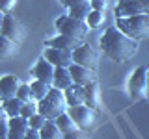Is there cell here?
Wrapping results in <instances>:
<instances>
[{
  "instance_id": "1",
  "label": "cell",
  "mask_w": 149,
  "mask_h": 139,
  "mask_svg": "<svg viewBox=\"0 0 149 139\" xmlns=\"http://www.w3.org/2000/svg\"><path fill=\"white\" fill-rule=\"evenodd\" d=\"M101 50L106 58H110L116 63H125L138 52V41L130 39L116 26H110L104 30V34L99 39Z\"/></svg>"
},
{
  "instance_id": "2",
  "label": "cell",
  "mask_w": 149,
  "mask_h": 139,
  "mask_svg": "<svg viewBox=\"0 0 149 139\" xmlns=\"http://www.w3.org/2000/svg\"><path fill=\"white\" fill-rule=\"evenodd\" d=\"M67 111V104H65V96L62 89L50 87L43 100L37 102V113H41L47 120H54L58 115Z\"/></svg>"
},
{
  "instance_id": "3",
  "label": "cell",
  "mask_w": 149,
  "mask_h": 139,
  "mask_svg": "<svg viewBox=\"0 0 149 139\" xmlns=\"http://www.w3.org/2000/svg\"><path fill=\"white\" fill-rule=\"evenodd\" d=\"M116 28L134 41L147 39L149 37V15H132V17L116 19Z\"/></svg>"
},
{
  "instance_id": "4",
  "label": "cell",
  "mask_w": 149,
  "mask_h": 139,
  "mask_svg": "<svg viewBox=\"0 0 149 139\" xmlns=\"http://www.w3.org/2000/svg\"><path fill=\"white\" fill-rule=\"evenodd\" d=\"M127 89H129V95L132 100L142 102L147 98V67L134 69L129 78Z\"/></svg>"
},
{
  "instance_id": "5",
  "label": "cell",
  "mask_w": 149,
  "mask_h": 139,
  "mask_svg": "<svg viewBox=\"0 0 149 139\" xmlns=\"http://www.w3.org/2000/svg\"><path fill=\"white\" fill-rule=\"evenodd\" d=\"M56 30L63 35L84 39V37L88 35V32H90V26L86 24V21H78V19H73L69 15H62L56 21Z\"/></svg>"
},
{
  "instance_id": "6",
  "label": "cell",
  "mask_w": 149,
  "mask_h": 139,
  "mask_svg": "<svg viewBox=\"0 0 149 139\" xmlns=\"http://www.w3.org/2000/svg\"><path fill=\"white\" fill-rule=\"evenodd\" d=\"M116 19L132 17V15H149V0H118L114 8Z\"/></svg>"
},
{
  "instance_id": "7",
  "label": "cell",
  "mask_w": 149,
  "mask_h": 139,
  "mask_svg": "<svg viewBox=\"0 0 149 139\" xmlns=\"http://www.w3.org/2000/svg\"><path fill=\"white\" fill-rule=\"evenodd\" d=\"M67 115L74 120L78 130H90L95 124V109H91L90 106H74V108H67Z\"/></svg>"
},
{
  "instance_id": "8",
  "label": "cell",
  "mask_w": 149,
  "mask_h": 139,
  "mask_svg": "<svg viewBox=\"0 0 149 139\" xmlns=\"http://www.w3.org/2000/svg\"><path fill=\"white\" fill-rule=\"evenodd\" d=\"M73 63L88 67L91 71H97V67H99V52L93 46L82 43L77 50H73Z\"/></svg>"
},
{
  "instance_id": "9",
  "label": "cell",
  "mask_w": 149,
  "mask_h": 139,
  "mask_svg": "<svg viewBox=\"0 0 149 139\" xmlns=\"http://www.w3.org/2000/svg\"><path fill=\"white\" fill-rule=\"evenodd\" d=\"M45 59H49L54 67H71L73 65V52L69 50H62V48H52V46H47L45 48V54H43Z\"/></svg>"
},
{
  "instance_id": "10",
  "label": "cell",
  "mask_w": 149,
  "mask_h": 139,
  "mask_svg": "<svg viewBox=\"0 0 149 139\" xmlns=\"http://www.w3.org/2000/svg\"><path fill=\"white\" fill-rule=\"evenodd\" d=\"M69 72H71L73 83H77V85L86 87V85H90V83H95L97 82L95 71H91V69H88V67H82V65L73 63L71 67H69Z\"/></svg>"
},
{
  "instance_id": "11",
  "label": "cell",
  "mask_w": 149,
  "mask_h": 139,
  "mask_svg": "<svg viewBox=\"0 0 149 139\" xmlns=\"http://www.w3.org/2000/svg\"><path fill=\"white\" fill-rule=\"evenodd\" d=\"M54 69H56V67L49 61V59L41 58V59H37V63L34 65V69H32V74H34L36 80H41V82L49 83V85H52Z\"/></svg>"
},
{
  "instance_id": "12",
  "label": "cell",
  "mask_w": 149,
  "mask_h": 139,
  "mask_svg": "<svg viewBox=\"0 0 149 139\" xmlns=\"http://www.w3.org/2000/svg\"><path fill=\"white\" fill-rule=\"evenodd\" d=\"M84 39H78V37H71V35H63V34H58L56 37L47 41V46H52V48H62V50H69V52H73V50H77L78 46L82 45Z\"/></svg>"
},
{
  "instance_id": "13",
  "label": "cell",
  "mask_w": 149,
  "mask_h": 139,
  "mask_svg": "<svg viewBox=\"0 0 149 139\" xmlns=\"http://www.w3.org/2000/svg\"><path fill=\"white\" fill-rule=\"evenodd\" d=\"M0 34L4 37H8L9 41H13V43H19V41L22 39V30H21V24L15 21V17H11L8 13L6 17H4V22H2V30H0Z\"/></svg>"
},
{
  "instance_id": "14",
  "label": "cell",
  "mask_w": 149,
  "mask_h": 139,
  "mask_svg": "<svg viewBox=\"0 0 149 139\" xmlns=\"http://www.w3.org/2000/svg\"><path fill=\"white\" fill-rule=\"evenodd\" d=\"M21 85L19 78L15 74H6V76L0 78V100H8V98H13L17 95V89Z\"/></svg>"
},
{
  "instance_id": "15",
  "label": "cell",
  "mask_w": 149,
  "mask_h": 139,
  "mask_svg": "<svg viewBox=\"0 0 149 139\" xmlns=\"http://www.w3.org/2000/svg\"><path fill=\"white\" fill-rule=\"evenodd\" d=\"M8 126H9V133L8 139H24L26 132L30 130V124H28V119L24 117H11L8 119Z\"/></svg>"
},
{
  "instance_id": "16",
  "label": "cell",
  "mask_w": 149,
  "mask_h": 139,
  "mask_svg": "<svg viewBox=\"0 0 149 139\" xmlns=\"http://www.w3.org/2000/svg\"><path fill=\"white\" fill-rule=\"evenodd\" d=\"M63 96H65V104H67V108H74V106H82L84 102V87L82 85H77V83H73V85H69L67 89L63 91Z\"/></svg>"
},
{
  "instance_id": "17",
  "label": "cell",
  "mask_w": 149,
  "mask_h": 139,
  "mask_svg": "<svg viewBox=\"0 0 149 139\" xmlns=\"http://www.w3.org/2000/svg\"><path fill=\"white\" fill-rule=\"evenodd\" d=\"M69 85H73V78L67 67H56L54 69V78H52V87L65 91Z\"/></svg>"
},
{
  "instance_id": "18",
  "label": "cell",
  "mask_w": 149,
  "mask_h": 139,
  "mask_svg": "<svg viewBox=\"0 0 149 139\" xmlns=\"http://www.w3.org/2000/svg\"><path fill=\"white\" fill-rule=\"evenodd\" d=\"M84 100H86L84 104L90 106L91 109H101V91L97 87V82L84 87Z\"/></svg>"
},
{
  "instance_id": "19",
  "label": "cell",
  "mask_w": 149,
  "mask_h": 139,
  "mask_svg": "<svg viewBox=\"0 0 149 139\" xmlns=\"http://www.w3.org/2000/svg\"><path fill=\"white\" fill-rule=\"evenodd\" d=\"M24 102H21L17 98V96H13V98H8L2 102V108H4V113H6V117H19L21 115V108Z\"/></svg>"
},
{
  "instance_id": "20",
  "label": "cell",
  "mask_w": 149,
  "mask_h": 139,
  "mask_svg": "<svg viewBox=\"0 0 149 139\" xmlns=\"http://www.w3.org/2000/svg\"><path fill=\"white\" fill-rule=\"evenodd\" d=\"M54 124L58 126V130L62 133H69V132H74V130H78L77 128V124H74V120L67 115V111L62 115H58V117L54 119Z\"/></svg>"
},
{
  "instance_id": "21",
  "label": "cell",
  "mask_w": 149,
  "mask_h": 139,
  "mask_svg": "<svg viewBox=\"0 0 149 139\" xmlns=\"http://www.w3.org/2000/svg\"><path fill=\"white\" fill-rule=\"evenodd\" d=\"M90 11H91L90 0H84V2L77 4V6L69 8V13H67V15L73 17V19H78V21H86V17L90 15Z\"/></svg>"
},
{
  "instance_id": "22",
  "label": "cell",
  "mask_w": 149,
  "mask_h": 139,
  "mask_svg": "<svg viewBox=\"0 0 149 139\" xmlns=\"http://www.w3.org/2000/svg\"><path fill=\"white\" fill-rule=\"evenodd\" d=\"M50 87H52V85H49V83H45V82H41V80H34V82L30 83V89H32V98H34L36 102L43 100L45 96H47V93L50 91Z\"/></svg>"
},
{
  "instance_id": "23",
  "label": "cell",
  "mask_w": 149,
  "mask_h": 139,
  "mask_svg": "<svg viewBox=\"0 0 149 139\" xmlns=\"http://www.w3.org/2000/svg\"><path fill=\"white\" fill-rule=\"evenodd\" d=\"M39 133H41V139H62V132L54 124V120H47L45 126L39 130Z\"/></svg>"
},
{
  "instance_id": "24",
  "label": "cell",
  "mask_w": 149,
  "mask_h": 139,
  "mask_svg": "<svg viewBox=\"0 0 149 139\" xmlns=\"http://www.w3.org/2000/svg\"><path fill=\"white\" fill-rule=\"evenodd\" d=\"M15 45L17 43L9 41L8 37H4L2 34H0V59H6V58L15 54Z\"/></svg>"
},
{
  "instance_id": "25",
  "label": "cell",
  "mask_w": 149,
  "mask_h": 139,
  "mask_svg": "<svg viewBox=\"0 0 149 139\" xmlns=\"http://www.w3.org/2000/svg\"><path fill=\"white\" fill-rule=\"evenodd\" d=\"M102 21H104V11H95V9H91L90 15L86 17V24L90 28H99L102 24Z\"/></svg>"
},
{
  "instance_id": "26",
  "label": "cell",
  "mask_w": 149,
  "mask_h": 139,
  "mask_svg": "<svg viewBox=\"0 0 149 139\" xmlns=\"http://www.w3.org/2000/svg\"><path fill=\"white\" fill-rule=\"evenodd\" d=\"M17 98L21 100V102H30V100H34L32 98V89H30V83H21L19 85V89H17Z\"/></svg>"
},
{
  "instance_id": "27",
  "label": "cell",
  "mask_w": 149,
  "mask_h": 139,
  "mask_svg": "<svg viewBox=\"0 0 149 139\" xmlns=\"http://www.w3.org/2000/svg\"><path fill=\"white\" fill-rule=\"evenodd\" d=\"M36 113H37V102H36V100H30V102H24V104H22V108H21V117L30 119L32 115H36Z\"/></svg>"
},
{
  "instance_id": "28",
  "label": "cell",
  "mask_w": 149,
  "mask_h": 139,
  "mask_svg": "<svg viewBox=\"0 0 149 139\" xmlns=\"http://www.w3.org/2000/svg\"><path fill=\"white\" fill-rule=\"evenodd\" d=\"M45 122H47V119L41 113H36V115H32V117L28 119V124H30V128H34V130H41L45 126Z\"/></svg>"
},
{
  "instance_id": "29",
  "label": "cell",
  "mask_w": 149,
  "mask_h": 139,
  "mask_svg": "<svg viewBox=\"0 0 149 139\" xmlns=\"http://www.w3.org/2000/svg\"><path fill=\"white\" fill-rule=\"evenodd\" d=\"M17 0H0V11L4 13V15H8V13H11V9L15 8Z\"/></svg>"
},
{
  "instance_id": "30",
  "label": "cell",
  "mask_w": 149,
  "mask_h": 139,
  "mask_svg": "<svg viewBox=\"0 0 149 139\" xmlns=\"http://www.w3.org/2000/svg\"><path fill=\"white\" fill-rule=\"evenodd\" d=\"M90 6H91V9H95V11H106L108 2H106V0H90Z\"/></svg>"
},
{
  "instance_id": "31",
  "label": "cell",
  "mask_w": 149,
  "mask_h": 139,
  "mask_svg": "<svg viewBox=\"0 0 149 139\" xmlns=\"http://www.w3.org/2000/svg\"><path fill=\"white\" fill-rule=\"evenodd\" d=\"M8 133H9L8 120L6 119H0V139H8Z\"/></svg>"
},
{
  "instance_id": "32",
  "label": "cell",
  "mask_w": 149,
  "mask_h": 139,
  "mask_svg": "<svg viewBox=\"0 0 149 139\" xmlns=\"http://www.w3.org/2000/svg\"><path fill=\"white\" fill-rule=\"evenodd\" d=\"M62 139H84V136L78 130H74V132H69V133H62Z\"/></svg>"
},
{
  "instance_id": "33",
  "label": "cell",
  "mask_w": 149,
  "mask_h": 139,
  "mask_svg": "<svg viewBox=\"0 0 149 139\" xmlns=\"http://www.w3.org/2000/svg\"><path fill=\"white\" fill-rule=\"evenodd\" d=\"M24 139H41V133H39V130H34V128H30V130L26 132Z\"/></svg>"
},
{
  "instance_id": "34",
  "label": "cell",
  "mask_w": 149,
  "mask_h": 139,
  "mask_svg": "<svg viewBox=\"0 0 149 139\" xmlns=\"http://www.w3.org/2000/svg\"><path fill=\"white\" fill-rule=\"evenodd\" d=\"M60 2H62L63 4V6L65 8H73V6H77V4H80V2H84V0H60Z\"/></svg>"
},
{
  "instance_id": "35",
  "label": "cell",
  "mask_w": 149,
  "mask_h": 139,
  "mask_svg": "<svg viewBox=\"0 0 149 139\" xmlns=\"http://www.w3.org/2000/svg\"><path fill=\"white\" fill-rule=\"evenodd\" d=\"M0 119H6V113H4V108H2V104H0Z\"/></svg>"
},
{
  "instance_id": "36",
  "label": "cell",
  "mask_w": 149,
  "mask_h": 139,
  "mask_svg": "<svg viewBox=\"0 0 149 139\" xmlns=\"http://www.w3.org/2000/svg\"><path fill=\"white\" fill-rule=\"evenodd\" d=\"M4 17H6V15H4V13L0 11V30H2V22H4Z\"/></svg>"
},
{
  "instance_id": "37",
  "label": "cell",
  "mask_w": 149,
  "mask_h": 139,
  "mask_svg": "<svg viewBox=\"0 0 149 139\" xmlns=\"http://www.w3.org/2000/svg\"><path fill=\"white\" fill-rule=\"evenodd\" d=\"M147 95H149V69H147Z\"/></svg>"
}]
</instances>
